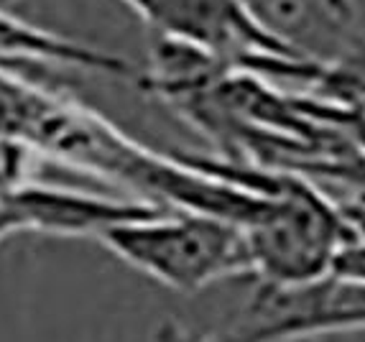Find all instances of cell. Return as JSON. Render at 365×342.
<instances>
[{
    "label": "cell",
    "mask_w": 365,
    "mask_h": 342,
    "mask_svg": "<svg viewBox=\"0 0 365 342\" xmlns=\"http://www.w3.org/2000/svg\"><path fill=\"white\" fill-rule=\"evenodd\" d=\"M151 28L153 38L184 43L307 92L319 77L322 59L312 56L253 11L250 0H120Z\"/></svg>",
    "instance_id": "obj_1"
},
{
    "label": "cell",
    "mask_w": 365,
    "mask_h": 342,
    "mask_svg": "<svg viewBox=\"0 0 365 342\" xmlns=\"http://www.w3.org/2000/svg\"><path fill=\"white\" fill-rule=\"evenodd\" d=\"M95 243L179 294H197L225 279L253 276L245 232L207 214L161 209L108 227Z\"/></svg>",
    "instance_id": "obj_2"
},
{
    "label": "cell",
    "mask_w": 365,
    "mask_h": 342,
    "mask_svg": "<svg viewBox=\"0 0 365 342\" xmlns=\"http://www.w3.org/2000/svg\"><path fill=\"white\" fill-rule=\"evenodd\" d=\"M353 230L309 179L279 171L271 207L245 232L256 281L294 284L329 274L332 258Z\"/></svg>",
    "instance_id": "obj_3"
},
{
    "label": "cell",
    "mask_w": 365,
    "mask_h": 342,
    "mask_svg": "<svg viewBox=\"0 0 365 342\" xmlns=\"http://www.w3.org/2000/svg\"><path fill=\"white\" fill-rule=\"evenodd\" d=\"M365 330V289L324 274L309 281H256L227 342H299Z\"/></svg>",
    "instance_id": "obj_4"
},
{
    "label": "cell",
    "mask_w": 365,
    "mask_h": 342,
    "mask_svg": "<svg viewBox=\"0 0 365 342\" xmlns=\"http://www.w3.org/2000/svg\"><path fill=\"white\" fill-rule=\"evenodd\" d=\"M24 232H41L51 238H90L98 240L100 232L120 222L138 220L146 214L161 212L164 207L130 197H108L95 192L56 187V184L36 182L8 197Z\"/></svg>",
    "instance_id": "obj_5"
},
{
    "label": "cell",
    "mask_w": 365,
    "mask_h": 342,
    "mask_svg": "<svg viewBox=\"0 0 365 342\" xmlns=\"http://www.w3.org/2000/svg\"><path fill=\"white\" fill-rule=\"evenodd\" d=\"M6 59L41 61V64L82 69V72L130 82H135V74H138V67L123 56L82 43L77 38L61 36L56 31H46L0 8V64Z\"/></svg>",
    "instance_id": "obj_6"
},
{
    "label": "cell",
    "mask_w": 365,
    "mask_h": 342,
    "mask_svg": "<svg viewBox=\"0 0 365 342\" xmlns=\"http://www.w3.org/2000/svg\"><path fill=\"white\" fill-rule=\"evenodd\" d=\"M309 95L335 105L342 113L347 133L365 151V49L335 61H322Z\"/></svg>",
    "instance_id": "obj_7"
},
{
    "label": "cell",
    "mask_w": 365,
    "mask_h": 342,
    "mask_svg": "<svg viewBox=\"0 0 365 342\" xmlns=\"http://www.w3.org/2000/svg\"><path fill=\"white\" fill-rule=\"evenodd\" d=\"M329 274L340 276L345 281H353L365 289V238H353L342 245L332 258Z\"/></svg>",
    "instance_id": "obj_8"
},
{
    "label": "cell",
    "mask_w": 365,
    "mask_h": 342,
    "mask_svg": "<svg viewBox=\"0 0 365 342\" xmlns=\"http://www.w3.org/2000/svg\"><path fill=\"white\" fill-rule=\"evenodd\" d=\"M195 332H189L182 322L174 317H166L156 324V330L151 332V342H192Z\"/></svg>",
    "instance_id": "obj_9"
},
{
    "label": "cell",
    "mask_w": 365,
    "mask_h": 342,
    "mask_svg": "<svg viewBox=\"0 0 365 342\" xmlns=\"http://www.w3.org/2000/svg\"><path fill=\"white\" fill-rule=\"evenodd\" d=\"M19 232H24V222H21L19 212L6 200H0V243L11 235H19Z\"/></svg>",
    "instance_id": "obj_10"
},
{
    "label": "cell",
    "mask_w": 365,
    "mask_h": 342,
    "mask_svg": "<svg viewBox=\"0 0 365 342\" xmlns=\"http://www.w3.org/2000/svg\"><path fill=\"white\" fill-rule=\"evenodd\" d=\"M322 6L332 16H337V19H347L350 16V0H322Z\"/></svg>",
    "instance_id": "obj_11"
},
{
    "label": "cell",
    "mask_w": 365,
    "mask_h": 342,
    "mask_svg": "<svg viewBox=\"0 0 365 342\" xmlns=\"http://www.w3.org/2000/svg\"><path fill=\"white\" fill-rule=\"evenodd\" d=\"M192 342H227L222 335H207V337H200V335H195V340Z\"/></svg>",
    "instance_id": "obj_12"
}]
</instances>
